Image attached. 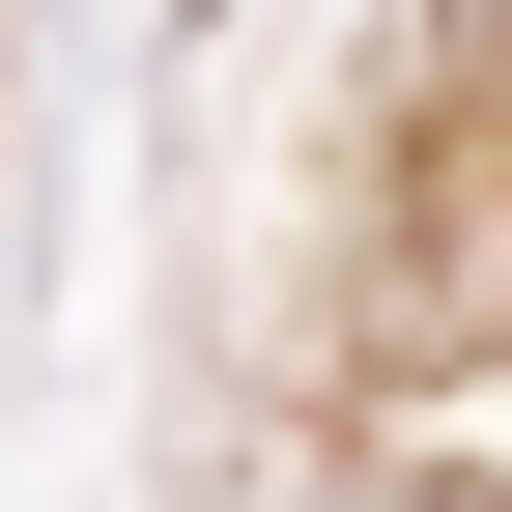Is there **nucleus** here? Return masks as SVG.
Returning a JSON list of instances; mask_svg holds the SVG:
<instances>
[{"label": "nucleus", "instance_id": "1", "mask_svg": "<svg viewBox=\"0 0 512 512\" xmlns=\"http://www.w3.org/2000/svg\"><path fill=\"white\" fill-rule=\"evenodd\" d=\"M427 171H456V200H427V342H484L512 313V114H456Z\"/></svg>", "mask_w": 512, "mask_h": 512}]
</instances>
